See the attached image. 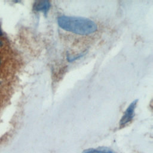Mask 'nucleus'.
<instances>
[{"instance_id":"obj_1","label":"nucleus","mask_w":153,"mask_h":153,"mask_svg":"<svg viewBox=\"0 0 153 153\" xmlns=\"http://www.w3.org/2000/svg\"><path fill=\"white\" fill-rule=\"evenodd\" d=\"M57 23L62 29L81 35H90L97 29L95 22L84 17L62 16L58 17Z\"/></svg>"},{"instance_id":"obj_3","label":"nucleus","mask_w":153,"mask_h":153,"mask_svg":"<svg viewBox=\"0 0 153 153\" xmlns=\"http://www.w3.org/2000/svg\"><path fill=\"white\" fill-rule=\"evenodd\" d=\"M51 7V4L48 1H38L35 2L33 9L36 11L43 12L45 14L48 11Z\"/></svg>"},{"instance_id":"obj_4","label":"nucleus","mask_w":153,"mask_h":153,"mask_svg":"<svg viewBox=\"0 0 153 153\" xmlns=\"http://www.w3.org/2000/svg\"><path fill=\"white\" fill-rule=\"evenodd\" d=\"M82 153H116L110 148L105 147H99L96 148H90L84 150Z\"/></svg>"},{"instance_id":"obj_5","label":"nucleus","mask_w":153,"mask_h":153,"mask_svg":"<svg viewBox=\"0 0 153 153\" xmlns=\"http://www.w3.org/2000/svg\"><path fill=\"white\" fill-rule=\"evenodd\" d=\"M2 35V32L1 29V28H0V35Z\"/></svg>"},{"instance_id":"obj_2","label":"nucleus","mask_w":153,"mask_h":153,"mask_svg":"<svg viewBox=\"0 0 153 153\" xmlns=\"http://www.w3.org/2000/svg\"><path fill=\"white\" fill-rule=\"evenodd\" d=\"M137 103V100H135L133 101L128 106L124 115L121 118V120L120 121V126H125L126 124H127L133 120L134 115V111L136 107Z\"/></svg>"}]
</instances>
